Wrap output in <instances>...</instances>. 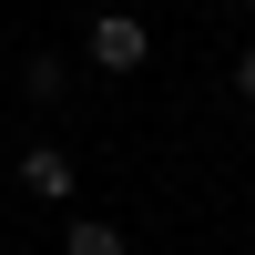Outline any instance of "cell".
<instances>
[{
  "mask_svg": "<svg viewBox=\"0 0 255 255\" xmlns=\"http://www.w3.org/2000/svg\"><path fill=\"white\" fill-rule=\"evenodd\" d=\"M245 10H255V0H245Z\"/></svg>",
  "mask_w": 255,
  "mask_h": 255,
  "instance_id": "obj_6",
  "label": "cell"
},
{
  "mask_svg": "<svg viewBox=\"0 0 255 255\" xmlns=\"http://www.w3.org/2000/svg\"><path fill=\"white\" fill-rule=\"evenodd\" d=\"M61 255H123V225H102V215H72V225H61Z\"/></svg>",
  "mask_w": 255,
  "mask_h": 255,
  "instance_id": "obj_3",
  "label": "cell"
},
{
  "mask_svg": "<svg viewBox=\"0 0 255 255\" xmlns=\"http://www.w3.org/2000/svg\"><path fill=\"white\" fill-rule=\"evenodd\" d=\"M20 184H31L41 204H72V153H61V143H31V153H20Z\"/></svg>",
  "mask_w": 255,
  "mask_h": 255,
  "instance_id": "obj_2",
  "label": "cell"
},
{
  "mask_svg": "<svg viewBox=\"0 0 255 255\" xmlns=\"http://www.w3.org/2000/svg\"><path fill=\"white\" fill-rule=\"evenodd\" d=\"M235 102H255V41L235 51Z\"/></svg>",
  "mask_w": 255,
  "mask_h": 255,
  "instance_id": "obj_5",
  "label": "cell"
},
{
  "mask_svg": "<svg viewBox=\"0 0 255 255\" xmlns=\"http://www.w3.org/2000/svg\"><path fill=\"white\" fill-rule=\"evenodd\" d=\"M61 82H72L61 51H31V61H20V92H31V102H61Z\"/></svg>",
  "mask_w": 255,
  "mask_h": 255,
  "instance_id": "obj_4",
  "label": "cell"
},
{
  "mask_svg": "<svg viewBox=\"0 0 255 255\" xmlns=\"http://www.w3.org/2000/svg\"><path fill=\"white\" fill-rule=\"evenodd\" d=\"M82 61H92V72H143V61H153V31H143L133 10H102L92 41H82Z\"/></svg>",
  "mask_w": 255,
  "mask_h": 255,
  "instance_id": "obj_1",
  "label": "cell"
}]
</instances>
